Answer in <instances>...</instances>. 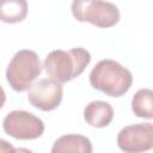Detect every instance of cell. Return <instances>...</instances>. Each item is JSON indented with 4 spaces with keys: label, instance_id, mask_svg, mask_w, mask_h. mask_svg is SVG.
<instances>
[{
    "label": "cell",
    "instance_id": "6da1fadb",
    "mask_svg": "<svg viewBox=\"0 0 153 153\" xmlns=\"http://www.w3.org/2000/svg\"><path fill=\"white\" fill-rule=\"evenodd\" d=\"M91 61V54L84 48H73L68 51L57 49L50 51L43 67L50 79L62 84L79 76Z\"/></svg>",
    "mask_w": 153,
    "mask_h": 153
},
{
    "label": "cell",
    "instance_id": "7a4b0ae2",
    "mask_svg": "<svg viewBox=\"0 0 153 153\" xmlns=\"http://www.w3.org/2000/svg\"><path fill=\"white\" fill-rule=\"evenodd\" d=\"M131 82L130 71L110 59L100 60L90 73L91 86L110 97L123 96L130 88Z\"/></svg>",
    "mask_w": 153,
    "mask_h": 153
},
{
    "label": "cell",
    "instance_id": "3957f363",
    "mask_svg": "<svg viewBox=\"0 0 153 153\" xmlns=\"http://www.w3.org/2000/svg\"><path fill=\"white\" fill-rule=\"evenodd\" d=\"M41 72L42 65L38 55L33 50L22 49L11 59L6 69V80L14 91L23 92L32 86V81Z\"/></svg>",
    "mask_w": 153,
    "mask_h": 153
},
{
    "label": "cell",
    "instance_id": "277c9868",
    "mask_svg": "<svg viewBox=\"0 0 153 153\" xmlns=\"http://www.w3.org/2000/svg\"><path fill=\"white\" fill-rule=\"evenodd\" d=\"M72 13L79 22H87L98 27H111L120 20L117 6L102 0H74Z\"/></svg>",
    "mask_w": 153,
    "mask_h": 153
},
{
    "label": "cell",
    "instance_id": "5b68a950",
    "mask_svg": "<svg viewBox=\"0 0 153 153\" xmlns=\"http://www.w3.org/2000/svg\"><path fill=\"white\" fill-rule=\"evenodd\" d=\"M2 128L6 134L18 140H35L44 131L43 121L31 112L24 110H13L8 112L4 121Z\"/></svg>",
    "mask_w": 153,
    "mask_h": 153
},
{
    "label": "cell",
    "instance_id": "8992f818",
    "mask_svg": "<svg viewBox=\"0 0 153 153\" xmlns=\"http://www.w3.org/2000/svg\"><path fill=\"white\" fill-rule=\"evenodd\" d=\"M117 145L124 153H142L153 148V124L136 123L121 129Z\"/></svg>",
    "mask_w": 153,
    "mask_h": 153
},
{
    "label": "cell",
    "instance_id": "52a82bcc",
    "mask_svg": "<svg viewBox=\"0 0 153 153\" xmlns=\"http://www.w3.org/2000/svg\"><path fill=\"white\" fill-rule=\"evenodd\" d=\"M27 99L42 111L55 110L62 100V85L53 79H41L29 88Z\"/></svg>",
    "mask_w": 153,
    "mask_h": 153
},
{
    "label": "cell",
    "instance_id": "ba28073f",
    "mask_svg": "<svg viewBox=\"0 0 153 153\" xmlns=\"http://www.w3.org/2000/svg\"><path fill=\"white\" fill-rule=\"evenodd\" d=\"M84 118L87 124L94 128H103L110 124L114 118L112 106L104 100H93L84 109Z\"/></svg>",
    "mask_w": 153,
    "mask_h": 153
},
{
    "label": "cell",
    "instance_id": "9c48e42d",
    "mask_svg": "<svg viewBox=\"0 0 153 153\" xmlns=\"http://www.w3.org/2000/svg\"><path fill=\"white\" fill-rule=\"evenodd\" d=\"M50 153H92V143L84 135L66 134L54 142Z\"/></svg>",
    "mask_w": 153,
    "mask_h": 153
},
{
    "label": "cell",
    "instance_id": "30bf717a",
    "mask_svg": "<svg viewBox=\"0 0 153 153\" xmlns=\"http://www.w3.org/2000/svg\"><path fill=\"white\" fill-rule=\"evenodd\" d=\"M27 14V4L24 0L2 1L0 6V19L4 23H19Z\"/></svg>",
    "mask_w": 153,
    "mask_h": 153
},
{
    "label": "cell",
    "instance_id": "8fae6325",
    "mask_svg": "<svg viewBox=\"0 0 153 153\" xmlns=\"http://www.w3.org/2000/svg\"><path fill=\"white\" fill-rule=\"evenodd\" d=\"M131 110L134 115L142 118H153V90L141 88L131 99Z\"/></svg>",
    "mask_w": 153,
    "mask_h": 153
},
{
    "label": "cell",
    "instance_id": "7c38bea8",
    "mask_svg": "<svg viewBox=\"0 0 153 153\" xmlns=\"http://www.w3.org/2000/svg\"><path fill=\"white\" fill-rule=\"evenodd\" d=\"M0 153H32V151H30L27 148H24V147L14 148L7 141L1 140L0 141Z\"/></svg>",
    "mask_w": 153,
    "mask_h": 153
}]
</instances>
